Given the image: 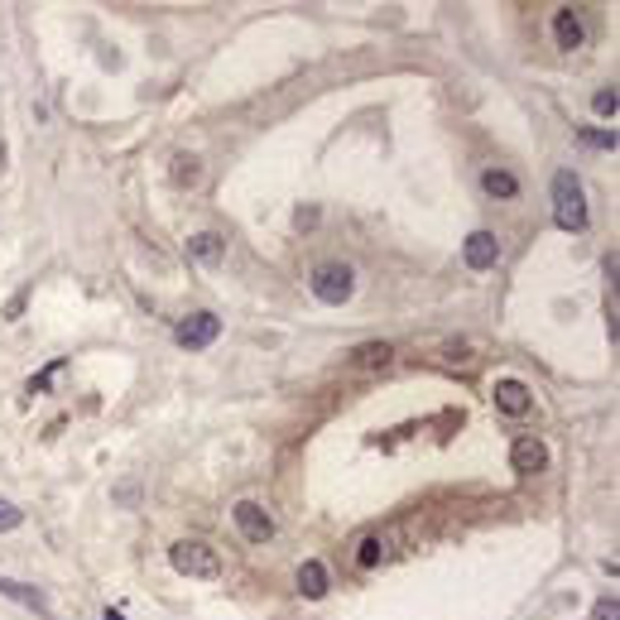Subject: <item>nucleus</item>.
I'll use <instances>...</instances> for the list:
<instances>
[{
    "label": "nucleus",
    "instance_id": "obj_21",
    "mask_svg": "<svg viewBox=\"0 0 620 620\" xmlns=\"http://www.w3.org/2000/svg\"><path fill=\"white\" fill-rule=\"evenodd\" d=\"M592 620H620V606H616V596H601V601L592 606Z\"/></svg>",
    "mask_w": 620,
    "mask_h": 620
},
{
    "label": "nucleus",
    "instance_id": "obj_13",
    "mask_svg": "<svg viewBox=\"0 0 620 620\" xmlns=\"http://www.w3.org/2000/svg\"><path fill=\"white\" fill-rule=\"evenodd\" d=\"M298 592H303L308 601H323L327 596V568L318 563V558H308V563L298 568Z\"/></svg>",
    "mask_w": 620,
    "mask_h": 620
},
{
    "label": "nucleus",
    "instance_id": "obj_5",
    "mask_svg": "<svg viewBox=\"0 0 620 620\" xmlns=\"http://www.w3.org/2000/svg\"><path fill=\"white\" fill-rule=\"evenodd\" d=\"M217 337H221V318L217 313H193V318H183V323L173 327V342H178V347H188V351L212 347Z\"/></svg>",
    "mask_w": 620,
    "mask_h": 620
},
{
    "label": "nucleus",
    "instance_id": "obj_12",
    "mask_svg": "<svg viewBox=\"0 0 620 620\" xmlns=\"http://www.w3.org/2000/svg\"><path fill=\"white\" fill-rule=\"evenodd\" d=\"M356 568H361V572H375L380 563H385V558H390V544L385 539H380V534H361V539H356Z\"/></svg>",
    "mask_w": 620,
    "mask_h": 620
},
{
    "label": "nucleus",
    "instance_id": "obj_17",
    "mask_svg": "<svg viewBox=\"0 0 620 620\" xmlns=\"http://www.w3.org/2000/svg\"><path fill=\"white\" fill-rule=\"evenodd\" d=\"M577 145H587V149H616V130L582 125V130H577Z\"/></svg>",
    "mask_w": 620,
    "mask_h": 620
},
{
    "label": "nucleus",
    "instance_id": "obj_6",
    "mask_svg": "<svg viewBox=\"0 0 620 620\" xmlns=\"http://www.w3.org/2000/svg\"><path fill=\"white\" fill-rule=\"evenodd\" d=\"M495 409H500V414H510V419H524V414L534 409L529 385H524V380H515V375L495 380Z\"/></svg>",
    "mask_w": 620,
    "mask_h": 620
},
{
    "label": "nucleus",
    "instance_id": "obj_4",
    "mask_svg": "<svg viewBox=\"0 0 620 620\" xmlns=\"http://www.w3.org/2000/svg\"><path fill=\"white\" fill-rule=\"evenodd\" d=\"M231 519H236V529H241L246 544H270L274 539V519H270V510L260 505V500H236Z\"/></svg>",
    "mask_w": 620,
    "mask_h": 620
},
{
    "label": "nucleus",
    "instance_id": "obj_14",
    "mask_svg": "<svg viewBox=\"0 0 620 620\" xmlns=\"http://www.w3.org/2000/svg\"><path fill=\"white\" fill-rule=\"evenodd\" d=\"M481 193L510 202V197H519V178L510 173V169H486V173H481Z\"/></svg>",
    "mask_w": 620,
    "mask_h": 620
},
{
    "label": "nucleus",
    "instance_id": "obj_1",
    "mask_svg": "<svg viewBox=\"0 0 620 620\" xmlns=\"http://www.w3.org/2000/svg\"><path fill=\"white\" fill-rule=\"evenodd\" d=\"M553 221L558 231H587V193H582L577 173L572 169H558L553 173Z\"/></svg>",
    "mask_w": 620,
    "mask_h": 620
},
{
    "label": "nucleus",
    "instance_id": "obj_23",
    "mask_svg": "<svg viewBox=\"0 0 620 620\" xmlns=\"http://www.w3.org/2000/svg\"><path fill=\"white\" fill-rule=\"evenodd\" d=\"M101 620H125V616H121V611H106V616H101Z\"/></svg>",
    "mask_w": 620,
    "mask_h": 620
},
{
    "label": "nucleus",
    "instance_id": "obj_8",
    "mask_svg": "<svg viewBox=\"0 0 620 620\" xmlns=\"http://www.w3.org/2000/svg\"><path fill=\"white\" fill-rule=\"evenodd\" d=\"M553 39H558V49H563V53H572V49H582V44H587V25H582V15L572 5H563L553 15Z\"/></svg>",
    "mask_w": 620,
    "mask_h": 620
},
{
    "label": "nucleus",
    "instance_id": "obj_10",
    "mask_svg": "<svg viewBox=\"0 0 620 620\" xmlns=\"http://www.w3.org/2000/svg\"><path fill=\"white\" fill-rule=\"evenodd\" d=\"M510 467H515L519 476H534L548 467V447L539 443V438H519L515 447H510Z\"/></svg>",
    "mask_w": 620,
    "mask_h": 620
},
{
    "label": "nucleus",
    "instance_id": "obj_20",
    "mask_svg": "<svg viewBox=\"0 0 620 620\" xmlns=\"http://www.w3.org/2000/svg\"><path fill=\"white\" fill-rule=\"evenodd\" d=\"M471 342H447V347H443V361L447 366H471Z\"/></svg>",
    "mask_w": 620,
    "mask_h": 620
},
{
    "label": "nucleus",
    "instance_id": "obj_11",
    "mask_svg": "<svg viewBox=\"0 0 620 620\" xmlns=\"http://www.w3.org/2000/svg\"><path fill=\"white\" fill-rule=\"evenodd\" d=\"M0 596H10V601H20V606H29V611H39L44 620H53L49 601H44V592L29 587V582H15V577H5V572H0Z\"/></svg>",
    "mask_w": 620,
    "mask_h": 620
},
{
    "label": "nucleus",
    "instance_id": "obj_3",
    "mask_svg": "<svg viewBox=\"0 0 620 620\" xmlns=\"http://www.w3.org/2000/svg\"><path fill=\"white\" fill-rule=\"evenodd\" d=\"M169 563H173V572H183V577H202V582L221 577V553L207 539H178L169 548Z\"/></svg>",
    "mask_w": 620,
    "mask_h": 620
},
{
    "label": "nucleus",
    "instance_id": "obj_16",
    "mask_svg": "<svg viewBox=\"0 0 620 620\" xmlns=\"http://www.w3.org/2000/svg\"><path fill=\"white\" fill-rule=\"evenodd\" d=\"M173 183L178 188H197L202 183V164L193 154H173Z\"/></svg>",
    "mask_w": 620,
    "mask_h": 620
},
{
    "label": "nucleus",
    "instance_id": "obj_22",
    "mask_svg": "<svg viewBox=\"0 0 620 620\" xmlns=\"http://www.w3.org/2000/svg\"><path fill=\"white\" fill-rule=\"evenodd\" d=\"M58 366H63V361H53V366H49V371H44V375H34V380H29V395H39V390L49 385V380L58 375Z\"/></svg>",
    "mask_w": 620,
    "mask_h": 620
},
{
    "label": "nucleus",
    "instance_id": "obj_9",
    "mask_svg": "<svg viewBox=\"0 0 620 620\" xmlns=\"http://www.w3.org/2000/svg\"><path fill=\"white\" fill-rule=\"evenodd\" d=\"M188 260L193 265H221L226 260V236L221 231H197V236H188Z\"/></svg>",
    "mask_w": 620,
    "mask_h": 620
},
{
    "label": "nucleus",
    "instance_id": "obj_15",
    "mask_svg": "<svg viewBox=\"0 0 620 620\" xmlns=\"http://www.w3.org/2000/svg\"><path fill=\"white\" fill-rule=\"evenodd\" d=\"M390 356H395V347H390V342H361V347L351 351V366H361V371H375V366H390Z\"/></svg>",
    "mask_w": 620,
    "mask_h": 620
},
{
    "label": "nucleus",
    "instance_id": "obj_7",
    "mask_svg": "<svg viewBox=\"0 0 620 620\" xmlns=\"http://www.w3.org/2000/svg\"><path fill=\"white\" fill-rule=\"evenodd\" d=\"M462 260H467V270H495L500 265V241L491 231H471L467 241H462Z\"/></svg>",
    "mask_w": 620,
    "mask_h": 620
},
{
    "label": "nucleus",
    "instance_id": "obj_2",
    "mask_svg": "<svg viewBox=\"0 0 620 620\" xmlns=\"http://www.w3.org/2000/svg\"><path fill=\"white\" fill-rule=\"evenodd\" d=\"M308 289H313L318 303L342 308L356 294V270L342 265V260H323V265H313V274H308Z\"/></svg>",
    "mask_w": 620,
    "mask_h": 620
},
{
    "label": "nucleus",
    "instance_id": "obj_19",
    "mask_svg": "<svg viewBox=\"0 0 620 620\" xmlns=\"http://www.w3.org/2000/svg\"><path fill=\"white\" fill-rule=\"evenodd\" d=\"M25 524V510H15L10 500H0V534H10V529H20Z\"/></svg>",
    "mask_w": 620,
    "mask_h": 620
},
{
    "label": "nucleus",
    "instance_id": "obj_18",
    "mask_svg": "<svg viewBox=\"0 0 620 620\" xmlns=\"http://www.w3.org/2000/svg\"><path fill=\"white\" fill-rule=\"evenodd\" d=\"M592 111L601 116V121H606V116H616V111H620V97H616V87H601V92H596V97H592Z\"/></svg>",
    "mask_w": 620,
    "mask_h": 620
}]
</instances>
